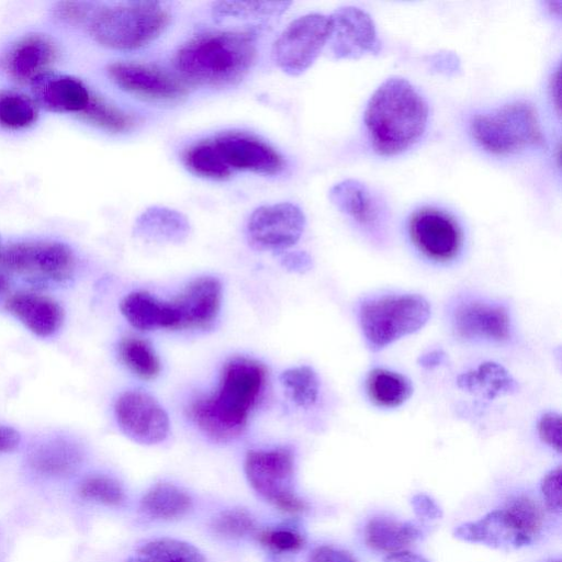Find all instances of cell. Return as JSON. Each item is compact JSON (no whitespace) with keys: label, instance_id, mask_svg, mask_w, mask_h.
Instances as JSON below:
<instances>
[{"label":"cell","instance_id":"6da1fadb","mask_svg":"<svg viewBox=\"0 0 562 562\" xmlns=\"http://www.w3.org/2000/svg\"><path fill=\"white\" fill-rule=\"evenodd\" d=\"M267 380V369L258 360L235 357L221 372L216 390L196 397L188 408L190 419L217 441H228L245 429Z\"/></svg>","mask_w":562,"mask_h":562},{"label":"cell","instance_id":"7a4b0ae2","mask_svg":"<svg viewBox=\"0 0 562 562\" xmlns=\"http://www.w3.org/2000/svg\"><path fill=\"white\" fill-rule=\"evenodd\" d=\"M256 55V38L251 32L216 30L187 40L176 52L173 64L186 83L228 88L248 75Z\"/></svg>","mask_w":562,"mask_h":562},{"label":"cell","instance_id":"3957f363","mask_svg":"<svg viewBox=\"0 0 562 562\" xmlns=\"http://www.w3.org/2000/svg\"><path fill=\"white\" fill-rule=\"evenodd\" d=\"M363 121L374 151L393 156L412 147L424 135L428 105L409 81L391 77L371 95Z\"/></svg>","mask_w":562,"mask_h":562},{"label":"cell","instance_id":"277c9868","mask_svg":"<svg viewBox=\"0 0 562 562\" xmlns=\"http://www.w3.org/2000/svg\"><path fill=\"white\" fill-rule=\"evenodd\" d=\"M170 14L158 1H127L93 9L87 25L100 45L134 50L156 41L168 27Z\"/></svg>","mask_w":562,"mask_h":562},{"label":"cell","instance_id":"5b68a950","mask_svg":"<svg viewBox=\"0 0 562 562\" xmlns=\"http://www.w3.org/2000/svg\"><path fill=\"white\" fill-rule=\"evenodd\" d=\"M470 134L480 147L494 155L516 154L543 142L537 110L526 101L474 115Z\"/></svg>","mask_w":562,"mask_h":562},{"label":"cell","instance_id":"8992f818","mask_svg":"<svg viewBox=\"0 0 562 562\" xmlns=\"http://www.w3.org/2000/svg\"><path fill=\"white\" fill-rule=\"evenodd\" d=\"M430 317L427 300L417 294L383 295L363 301L359 323L368 346L381 350L416 333Z\"/></svg>","mask_w":562,"mask_h":562},{"label":"cell","instance_id":"52a82bcc","mask_svg":"<svg viewBox=\"0 0 562 562\" xmlns=\"http://www.w3.org/2000/svg\"><path fill=\"white\" fill-rule=\"evenodd\" d=\"M541 527L542 514L539 506L527 496H518L479 520L458 526L454 536L491 548L513 549L529 544Z\"/></svg>","mask_w":562,"mask_h":562},{"label":"cell","instance_id":"ba28073f","mask_svg":"<svg viewBox=\"0 0 562 562\" xmlns=\"http://www.w3.org/2000/svg\"><path fill=\"white\" fill-rule=\"evenodd\" d=\"M0 269L35 282H65L74 273L71 249L56 240H25L0 249Z\"/></svg>","mask_w":562,"mask_h":562},{"label":"cell","instance_id":"9c48e42d","mask_svg":"<svg viewBox=\"0 0 562 562\" xmlns=\"http://www.w3.org/2000/svg\"><path fill=\"white\" fill-rule=\"evenodd\" d=\"M245 472L252 488L274 507L291 514L306 508L292 490L294 460L289 449L249 451L245 460Z\"/></svg>","mask_w":562,"mask_h":562},{"label":"cell","instance_id":"30bf717a","mask_svg":"<svg viewBox=\"0 0 562 562\" xmlns=\"http://www.w3.org/2000/svg\"><path fill=\"white\" fill-rule=\"evenodd\" d=\"M329 30V16L321 13H308L293 20L272 45L274 64L289 76L303 74L327 44Z\"/></svg>","mask_w":562,"mask_h":562},{"label":"cell","instance_id":"8fae6325","mask_svg":"<svg viewBox=\"0 0 562 562\" xmlns=\"http://www.w3.org/2000/svg\"><path fill=\"white\" fill-rule=\"evenodd\" d=\"M111 80L123 91L154 103H175L188 94L179 77L151 64L115 61L108 66Z\"/></svg>","mask_w":562,"mask_h":562},{"label":"cell","instance_id":"7c38bea8","mask_svg":"<svg viewBox=\"0 0 562 562\" xmlns=\"http://www.w3.org/2000/svg\"><path fill=\"white\" fill-rule=\"evenodd\" d=\"M305 227L302 210L290 202L257 207L247 222L249 243L261 250L282 251L295 245Z\"/></svg>","mask_w":562,"mask_h":562},{"label":"cell","instance_id":"4fadbf2b","mask_svg":"<svg viewBox=\"0 0 562 562\" xmlns=\"http://www.w3.org/2000/svg\"><path fill=\"white\" fill-rule=\"evenodd\" d=\"M211 138L223 165L232 175L248 171L274 176L284 168V159L279 151L252 134L231 131Z\"/></svg>","mask_w":562,"mask_h":562},{"label":"cell","instance_id":"5bb4252c","mask_svg":"<svg viewBox=\"0 0 562 562\" xmlns=\"http://www.w3.org/2000/svg\"><path fill=\"white\" fill-rule=\"evenodd\" d=\"M114 413L122 431L136 442L155 445L169 431L168 415L162 406L143 391H127L115 402Z\"/></svg>","mask_w":562,"mask_h":562},{"label":"cell","instance_id":"9a60e30c","mask_svg":"<svg viewBox=\"0 0 562 562\" xmlns=\"http://www.w3.org/2000/svg\"><path fill=\"white\" fill-rule=\"evenodd\" d=\"M328 48L336 59L379 54L382 44L371 16L357 7H342L329 15Z\"/></svg>","mask_w":562,"mask_h":562},{"label":"cell","instance_id":"2e32d148","mask_svg":"<svg viewBox=\"0 0 562 562\" xmlns=\"http://www.w3.org/2000/svg\"><path fill=\"white\" fill-rule=\"evenodd\" d=\"M408 232L416 248L438 262L453 259L462 245L461 228L454 218L432 207L416 211L409 220Z\"/></svg>","mask_w":562,"mask_h":562},{"label":"cell","instance_id":"e0dca14e","mask_svg":"<svg viewBox=\"0 0 562 562\" xmlns=\"http://www.w3.org/2000/svg\"><path fill=\"white\" fill-rule=\"evenodd\" d=\"M452 328L456 335L468 341H504L510 337V317L498 304L479 300L459 303L452 312Z\"/></svg>","mask_w":562,"mask_h":562},{"label":"cell","instance_id":"ac0fdd59","mask_svg":"<svg viewBox=\"0 0 562 562\" xmlns=\"http://www.w3.org/2000/svg\"><path fill=\"white\" fill-rule=\"evenodd\" d=\"M222 299L221 282L212 277L191 281L171 302L177 329L210 327L216 319Z\"/></svg>","mask_w":562,"mask_h":562},{"label":"cell","instance_id":"d6986e66","mask_svg":"<svg viewBox=\"0 0 562 562\" xmlns=\"http://www.w3.org/2000/svg\"><path fill=\"white\" fill-rule=\"evenodd\" d=\"M37 106L56 113H82L92 93L87 86L72 76L47 71L31 83Z\"/></svg>","mask_w":562,"mask_h":562},{"label":"cell","instance_id":"ffe728a7","mask_svg":"<svg viewBox=\"0 0 562 562\" xmlns=\"http://www.w3.org/2000/svg\"><path fill=\"white\" fill-rule=\"evenodd\" d=\"M5 308L40 337L55 334L64 321V311L58 302L36 292L12 294L5 302Z\"/></svg>","mask_w":562,"mask_h":562},{"label":"cell","instance_id":"44dd1931","mask_svg":"<svg viewBox=\"0 0 562 562\" xmlns=\"http://www.w3.org/2000/svg\"><path fill=\"white\" fill-rule=\"evenodd\" d=\"M56 53L54 43L47 36L30 34L11 47L5 57V69L14 80L31 83L48 71Z\"/></svg>","mask_w":562,"mask_h":562},{"label":"cell","instance_id":"7402d4cb","mask_svg":"<svg viewBox=\"0 0 562 562\" xmlns=\"http://www.w3.org/2000/svg\"><path fill=\"white\" fill-rule=\"evenodd\" d=\"M134 233L146 241L179 244L188 237L190 224L181 212L154 205L137 217Z\"/></svg>","mask_w":562,"mask_h":562},{"label":"cell","instance_id":"603a6c76","mask_svg":"<svg viewBox=\"0 0 562 562\" xmlns=\"http://www.w3.org/2000/svg\"><path fill=\"white\" fill-rule=\"evenodd\" d=\"M120 308L127 322L137 329H176L177 322L172 305L148 292L136 291L127 294Z\"/></svg>","mask_w":562,"mask_h":562},{"label":"cell","instance_id":"cb8c5ba5","mask_svg":"<svg viewBox=\"0 0 562 562\" xmlns=\"http://www.w3.org/2000/svg\"><path fill=\"white\" fill-rule=\"evenodd\" d=\"M329 199L342 213L364 227H373L380 220L376 200L364 184L355 179L334 184Z\"/></svg>","mask_w":562,"mask_h":562},{"label":"cell","instance_id":"d4e9b609","mask_svg":"<svg viewBox=\"0 0 562 562\" xmlns=\"http://www.w3.org/2000/svg\"><path fill=\"white\" fill-rule=\"evenodd\" d=\"M420 533L415 524L387 517L372 518L364 530L367 544L389 555L408 551Z\"/></svg>","mask_w":562,"mask_h":562},{"label":"cell","instance_id":"484cf974","mask_svg":"<svg viewBox=\"0 0 562 562\" xmlns=\"http://www.w3.org/2000/svg\"><path fill=\"white\" fill-rule=\"evenodd\" d=\"M80 461L79 448L66 439L45 441L34 448L29 456V463L33 470L53 476L74 473Z\"/></svg>","mask_w":562,"mask_h":562},{"label":"cell","instance_id":"4316f807","mask_svg":"<svg viewBox=\"0 0 562 562\" xmlns=\"http://www.w3.org/2000/svg\"><path fill=\"white\" fill-rule=\"evenodd\" d=\"M460 389L486 398L512 394L518 385L509 372L501 364L492 361L483 362L458 376Z\"/></svg>","mask_w":562,"mask_h":562},{"label":"cell","instance_id":"83f0119b","mask_svg":"<svg viewBox=\"0 0 562 562\" xmlns=\"http://www.w3.org/2000/svg\"><path fill=\"white\" fill-rule=\"evenodd\" d=\"M366 390L376 406L390 408L402 405L413 393L412 383L406 376L382 368L369 372Z\"/></svg>","mask_w":562,"mask_h":562},{"label":"cell","instance_id":"f1b7e54d","mask_svg":"<svg viewBox=\"0 0 562 562\" xmlns=\"http://www.w3.org/2000/svg\"><path fill=\"white\" fill-rule=\"evenodd\" d=\"M190 507V496L183 490L170 483L153 485L142 498V509L155 519L179 518Z\"/></svg>","mask_w":562,"mask_h":562},{"label":"cell","instance_id":"f546056e","mask_svg":"<svg viewBox=\"0 0 562 562\" xmlns=\"http://www.w3.org/2000/svg\"><path fill=\"white\" fill-rule=\"evenodd\" d=\"M128 562H205V560L190 543L171 538H159L140 546Z\"/></svg>","mask_w":562,"mask_h":562},{"label":"cell","instance_id":"4dcf8cb0","mask_svg":"<svg viewBox=\"0 0 562 562\" xmlns=\"http://www.w3.org/2000/svg\"><path fill=\"white\" fill-rule=\"evenodd\" d=\"M184 167L193 175L210 180H226L232 173L223 165L212 138L198 140L182 154Z\"/></svg>","mask_w":562,"mask_h":562},{"label":"cell","instance_id":"1f68e13d","mask_svg":"<svg viewBox=\"0 0 562 562\" xmlns=\"http://www.w3.org/2000/svg\"><path fill=\"white\" fill-rule=\"evenodd\" d=\"M290 1H217L212 5L216 20H260L284 13Z\"/></svg>","mask_w":562,"mask_h":562},{"label":"cell","instance_id":"d6a6232c","mask_svg":"<svg viewBox=\"0 0 562 562\" xmlns=\"http://www.w3.org/2000/svg\"><path fill=\"white\" fill-rule=\"evenodd\" d=\"M119 353L124 364L144 380H151L160 372V362L156 352L142 338H123L119 345Z\"/></svg>","mask_w":562,"mask_h":562},{"label":"cell","instance_id":"836d02e7","mask_svg":"<svg viewBox=\"0 0 562 562\" xmlns=\"http://www.w3.org/2000/svg\"><path fill=\"white\" fill-rule=\"evenodd\" d=\"M37 104L26 94L14 90L0 91V125L8 130H22L35 123Z\"/></svg>","mask_w":562,"mask_h":562},{"label":"cell","instance_id":"e575fe53","mask_svg":"<svg viewBox=\"0 0 562 562\" xmlns=\"http://www.w3.org/2000/svg\"><path fill=\"white\" fill-rule=\"evenodd\" d=\"M281 384L289 397L301 407L312 406L319 393V381L308 366L288 369L280 375Z\"/></svg>","mask_w":562,"mask_h":562},{"label":"cell","instance_id":"d590c367","mask_svg":"<svg viewBox=\"0 0 562 562\" xmlns=\"http://www.w3.org/2000/svg\"><path fill=\"white\" fill-rule=\"evenodd\" d=\"M81 115L91 124L112 133L130 131L135 124L131 114L94 94Z\"/></svg>","mask_w":562,"mask_h":562},{"label":"cell","instance_id":"8d00e7d4","mask_svg":"<svg viewBox=\"0 0 562 562\" xmlns=\"http://www.w3.org/2000/svg\"><path fill=\"white\" fill-rule=\"evenodd\" d=\"M79 494L86 499L110 506L120 505L124 501L122 486L106 475H91L83 480L79 486Z\"/></svg>","mask_w":562,"mask_h":562},{"label":"cell","instance_id":"74e56055","mask_svg":"<svg viewBox=\"0 0 562 562\" xmlns=\"http://www.w3.org/2000/svg\"><path fill=\"white\" fill-rule=\"evenodd\" d=\"M259 542L278 552H295L303 547L304 539L300 532L291 528H268L259 532Z\"/></svg>","mask_w":562,"mask_h":562},{"label":"cell","instance_id":"f35d334b","mask_svg":"<svg viewBox=\"0 0 562 562\" xmlns=\"http://www.w3.org/2000/svg\"><path fill=\"white\" fill-rule=\"evenodd\" d=\"M215 530L227 537H243L255 530V522L247 512L232 509L215 519Z\"/></svg>","mask_w":562,"mask_h":562},{"label":"cell","instance_id":"ab89813d","mask_svg":"<svg viewBox=\"0 0 562 562\" xmlns=\"http://www.w3.org/2000/svg\"><path fill=\"white\" fill-rule=\"evenodd\" d=\"M561 417L554 412L543 414L538 422L540 439L557 452H561Z\"/></svg>","mask_w":562,"mask_h":562},{"label":"cell","instance_id":"60d3db41","mask_svg":"<svg viewBox=\"0 0 562 562\" xmlns=\"http://www.w3.org/2000/svg\"><path fill=\"white\" fill-rule=\"evenodd\" d=\"M541 492L549 509L559 513L562 506L560 467L546 474L541 483Z\"/></svg>","mask_w":562,"mask_h":562},{"label":"cell","instance_id":"b9f144b4","mask_svg":"<svg viewBox=\"0 0 562 562\" xmlns=\"http://www.w3.org/2000/svg\"><path fill=\"white\" fill-rule=\"evenodd\" d=\"M93 7L87 2H59L56 14L59 19L71 24H87Z\"/></svg>","mask_w":562,"mask_h":562},{"label":"cell","instance_id":"7bdbcfd3","mask_svg":"<svg viewBox=\"0 0 562 562\" xmlns=\"http://www.w3.org/2000/svg\"><path fill=\"white\" fill-rule=\"evenodd\" d=\"M310 562H357L353 557L341 549L321 546L313 550Z\"/></svg>","mask_w":562,"mask_h":562},{"label":"cell","instance_id":"ee69618b","mask_svg":"<svg viewBox=\"0 0 562 562\" xmlns=\"http://www.w3.org/2000/svg\"><path fill=\"white\" fill-rule=\"evenodd\" d=\"M282 266L292 272H305L312 266L311 257L304 251H291L282 257Z\"/></svg>","mask_w":562,"mask_h":562},{"label":"cell","instance_id":"f6af8a7d","mask_svg":"<svg viewBox=\"0 0 562 562\" xmlns=\"http://www.w3.org/2000/svg\"><path fill=\"white\" fill-rule=\"evenodd\" d=\"M431 64L440 72L451 74L460 68L458 57L452 53L436 54L431 57Z\"/></svg>","mask_w":562,"mask_h":562},{"label":"cell","instance_id":"bcb514c9","mask_svg":"<svg viewBox=\"0 0 562 562\" xmlns=\"http://www.w3.org/2000/svg\"><path fill=\"white\" fill-rule=\"evenodd\" d=\"M413 505L419 516L427 518H437L440 516V510L437 505L426 495H416L413 499Z\"/></svg>","mask_w":562,"mask_h":562},{"label":"cell","instance_id":"7dc6e473","mask_svg":"<svg viewBox=\"0 0 562 562\" xmlns=\"http://www.w3.org/2000/svg\"><path fill=\"white\" fill-rule=\"evenodd\" d=\"M19 432L8 426L0 425V452H10L20 443Z\"/></svg>","mask_w":562,"mask_h":562},{"label":"cell","instance_id":"c3c4849f","mask_svg":"<svg viewBox=\"0 0 562 562\" xmlns=\"http://www.w3.org/2000/svg\"><path fill=\"white\" fill-rule=\"evenodd\" d=\"M446 359V355L443 351L441 350H432V351H429L425 355H423L418 362L420 363V366H423L424 368H435L437 366H440Z\"/></svg>","mask_w":562,"mask_h":562},{"label":"cell","instance_id":"681fc988","mask_svg":"<svg viewBox=\"0 0 562 562\" xmlns=\"http://www.w3.org/2000/svg\"><path fill=\"white\" fill-rule=\"evenodd\" d=\"M550 97L553 105L557 108L558 114L560 113V70L557 69L550 79L549 85Z\"/></svg>","mask_w":562,"mask_h":562},{"label":"cell","instance_id":"f907efd6","mask_svg":"<svg viewBox=\"0 0 562 562\" xmlns=\"http://www.w3.org/2000/svg\"><path fill=\"white\" fill-rule=\"evenodd\" d=\"M386 562H425L420 557L411 553L409 551H403L394 554H390L386 558Z\"/></svg>","mask_w":562,"mask_h":562},{"label":"cell","instance_id":"816d5d0a","mask_svg":"<svg viewBox=\"0 0 562 562\" xmlns=\"http://www.w3.org/2000/svg\"><path fill=\"white\" fill-rule=\"evenodd\" d=\"M9 280L4 272L0 269V294L5 293L9 290Z\"/></svg>","mask_w":562,"mask_h":562},{"label":"cell","instance_id":"f5cc1de1","mask_svg":"<svg viewBox=\"0 0 562 562\" xmlns=\"http://www.w3.org/2000/svg\"><path fill=\"white\" fill-rule=\"evenodd\" d=\"M1 247H2V243H1V237H0V249H1Z\"/></svg>","mask_w":562,"mask_h":562},{"label":"cell","instance_id":"db71d44e","mask_svg":"<svg viewBox=\"0 0 562 562\" xmlns=\"http://www.w3.org/2000/svg\"><path fill=\"white\" fill-rule=\"evenodd\" d=\"M552 562H560V561H552Z\"/></svg>","mask_w":562,"mask_h":562}]
</instances>
